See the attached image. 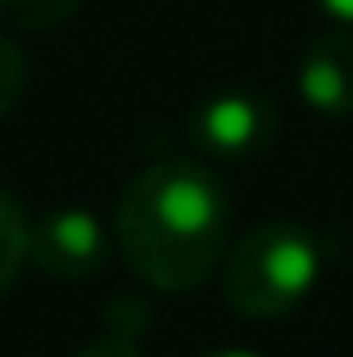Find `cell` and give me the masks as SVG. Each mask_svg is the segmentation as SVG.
<instances>
[{
  "mask_svg": "<svg viewBox=\"0 0 353 357\" xmlns=\"http://www.w3.org/2000/svg\"><path fill=\"white\" fill-rule=\"evenodd\" d=\"M200 357H258V353H249V349H213V353H200Z\"/></svg>",
  "mask_w": 353,
  "mask_h": 357,
  "instance_id": "8fae6325",
  "label": "cell"
},
{
  "mask_svg": "<svg viewBox=\"0 0 353 357\" xmlns=\"http://www.w3.org/2000/svg\"><path fill=\"white\" fill-rule=\"evenodd\" d=\"M186 131L213 158H249L276 136V105L258 91H213L190 109Z\"/></svg>",
  "mask_w": 353,
  "mask_h": 357,
  "instance_id": "277c9868",
  "label": "cell"
},
{
  "mask_svg": "<svg viewBox=\"0 0 353 357\" xmlns=\"http://www.w3.org/2000/svg\"><path fill=\"white\" fill-rule=\"evenodd\" d=\"M27 86V63H23V50H18L9 36H0V122L14 114L18 96Z\"/></svg>",
  "mask_w": 353,
  "mask_h": 357,
  "instance_id": "9c48e42d",
  "label": "cell"
},
{
  "mask_svg": "<svg viewBox=\"0 0 353 357\" xmlns=\"http://www.w3.org/2000/svg\"><path fill=\"white\" fill-rule=\"evenodd\" d=\"M27 262L50 280H91L109 267L105 222L82 204H54L27 218Z\"/></svg>",
  "mask_w": 353,
  "mask_h": 357,
  "instance_id": "3957f363",
  "label": "cell"
},
{
  "mask_svg": "<svg viewBox=\"0 0 353 357\" xmlns=\"http://www.w3.org/2000/svg\"><path fill=\"white\" fill-rule=\"evenodd\" d=\"M313 5H317L322 14L331 18V23H340V27H353V0H313Z\"/></svg>",
  "mask_w": 353,
  "mask_h": 357,
  "instance_id": "30bf717a",
  "label": "cell"
},
{
  "mask_svg": "<svg viewBox=\"0 0 353 357\" xmlns=\"http://www.w3.org/2000/svg\"><path fill=\"white\" fill-rule=\"evenodd\" d=\"M145 307L136 298H114L105 307V335H96L91 344H82L73 357H145L141 353V335H145Z\"/></svg>",
  "mask_w": 353,
  "mask_h": 357,
  "instance_id": "8992f818",
  "label": "cell"
},
{
  "mask_svg": "<svg viewBox=\"0 0 353 357\" xmlns=\"http://www.w3.org/2000/svg\"><path fill=\"white\" fill-rule=\"evenodd\" d=\"M114 231L127 267L145 285L186 294L204 285L227 253V185L195 158H159L123 190Z\"/></svg>",
  "mask_w": 353,
  "mask_h": 357,
  "instance_id": "6da1fadb",
  "label": "cell"
},
{
  "mask_svg": "<svg viewBox=\"0 0 353 357\" xmlns=\"http://www.w3.org/2000/svg\"><path fill=\"white\" fill-rule=\"evenodd\" d=\"M299 100L322 118H353V36L322 32L303 50L299 73H294Z\"/></svg>",
  "mask_w": 353,
  "mask_h": 357,
  "instance_id": "5b68a950",
  "label": "cell"
},
{
  "mask_svg": "<svg viewBox=\"0 0 353 357\" xmlns=\"http://www.w3.org/2000/svg\"><path fill=\"white\" fill-rule=\"evenodd\" d=\"M322 267H326L322 240L299 222L276 218V222L254 227L231 249L227 276H222L227 285L222 289H227V303L240 317L276 321V317L294 312L313 294Z\"/></svg>",
  "mask_w": 353,
  "mask_h": 357,
  "instance_id": "7a4b0ae2",
  "label": "cell"
},
{
  "mask_svg": "<svg viewBox=\"0 0 353 357\" xmlns=\"http://www.w3.org/2000/svg\"><path fill=\"white\" fill-rule=\"evenodd\" d=\"M27 262V208L9 190H0V294L18 280Z\"/></svg>",
  "mask_w": 353,
  "mask_h": 357,
  "instance_id": "52a82bcc",
  "label": "cell"
},
{
  "mask_svg": "<svg viewBox=\"0 0 353 357\" xmlns=\"http://www.w3.org/2000/svg\"><path fill=\"white\" fill-rule=\"evenodd\" d=\"M82 0H0V27L5 32H50L77 14Z\"/></svg>",
  "mask_w": 353,
  "mask_h": 357,
  "instance_id": "ba28073f",
  "label": "cell"
}]
</instances>
